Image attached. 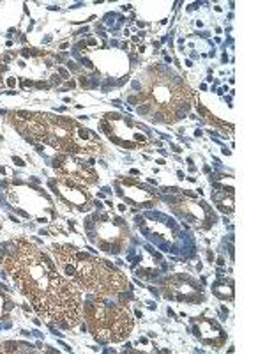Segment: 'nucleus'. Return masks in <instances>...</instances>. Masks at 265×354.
<instances>
[{"label":"nucleus","mask_w":265,"mask_h":354,"mask_svg":"<svg viewBox=\"0 0 265 354\" xmlns=\"http://www.w3.org/2000/svg\"><path fill=\"white\" fill-rule=\"evenodd\" d=\"M145 96L153 101L154 105L159 109V112L170 113V110L177 112V110L188 105L191 91L184 84H179L173 78H157L149 85Z\"/></svg>","instance_id":"39448f33"},{"label":"nucleus","mask_w":265,"mask_h":354,"mask_svg":"<svg viewBox=\"0 0 265 354\" xmlns=\"http://www.w3.org/2000/svg\"><path fill=\"white\" fill-rule=\"evenodd\" d=\"M84 315L90 333L101 344L122 342L135 326L128 306L110 301L106 296L90 294V299L84 303Z\"/></svg>","instance_id":"20e7f679"},{"label":"nucleus","mask_w":265,"mask_h":354,"mask_svg":"<svg viewBox=\"0 0 265 354\" xmlns=\"http://www.w3.org/2000/svg\"><path fill=\"white\" fill-rule=\"evenodd\" d=\"M12 124L21 135L32 142L52 145L62 154L75 156H96L103 153L99 137L77 121L55 117L50 113H12Z\"/></svg>","instance_id":"f03ea898"},{"label":"nucleus","mask_w":265,"mask_h":354,"mask_svg":"<svg viewBox=\"0 0 265 354\" xmlns=\"http://www.w3.org/2000/svg\"><path fill=\"white\" fill-rule=\"evenodd\" d=\"M53 169L59 174V179L75 183V185L88 186L97 181V174L92 163H85V160L75 154H59L53 160Z\"/></svg>","instance_id":"423d86ee"},{"label":"nucleus","mask_w":265,"mask_h":354,"mask_svg":"<svg viewBox=\"0 0 265 354\" xmlns=\"http://www.w3.org/2000/svg\"><path fill=\"white\" fill-rule=\"evenodd\" d=\"M53 261L59 270L80 287L94 296L113 298V294H121L128 289V280L108 261L97 259L94 255L81 254L75 246H52Z\"/></svg>","instance_id":"7ed1b4c3"},{"label":"nucleus","mask_w":265,"mask_h":354,"mask_svg":"<svg viewBox=\"0 0 265 354\" xmlns=\"http://www.w3.org/2000/svg\"><path fill=\"white\" fill-rule=\"evenodd\" d=\"M6 271L37 314L62 330H72L84 319L80 287L71 282L46 252L18 239L2 259Z\"/></svg>","instance_id":"f257e3e1"}]
</instances>
